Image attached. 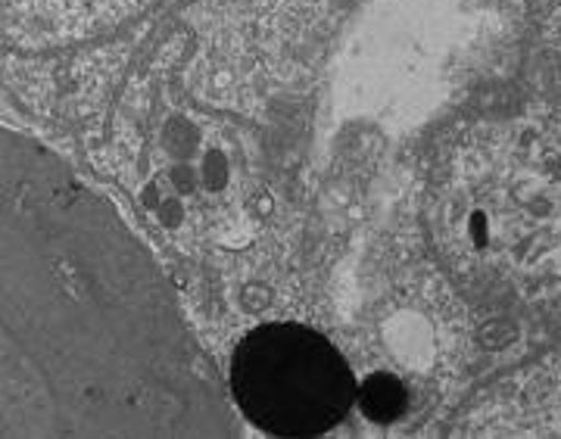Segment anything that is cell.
Listing matches in <instances>:
<instances>
[{"label": "cell", "mask_w": 561, "mask_h": 439, "mask_svg": "<svg viewBox=\"0 0 561 439\" xmlns=\"http://www.w3.org/2000/svg\"><path fill=\"white\" fill-rule=\"evenodd\" d=\"M437 231L465 265L561 275V135L502 125L461 143L437 184Z\"/></svg>", "instance_id": "cell-1"}, {"label": "cell", "mask_w": 561, "mask_h": 439, "mask_svg": "<svg viewBox=\"0 0 561 439\" xmlns=\"http://www.w3.org/2000/svg\"><path fill=\"white\" fill-rule=\"evenodd\" d=\"M231 393L272 437H319L356 402V380L331 339L302 324L250 331L231 359Z\"/></svg>", "instance_id": "cell-2"}, {"label": "cell", "mask_w": 561, "mask_h": 439, "mask_svg": "<svg viewBox=\"0 0 561 439\" xmlns=\"http://www.w3.org/2000/svg\"><path fill=\"white\" fill-rule=\"evenodd\" d=\"M461 434L561 437V353L505 380L490 400L468 415Z\"/></svg>", "instance_id": "cell-3"}, {"label": "cell", "mask_w": 561, "mask_h": 439, "mask_svg": "<svg viewBox=\"0 0 561 439\" xmlns=\"http://www.w3.org/2000/svg\"><path fill=\"white\" fill-rule=\"evenodd\" d=\"M41 10L44 20L60 22V25H110L119 22L131 13H138L140 7L153 3V0H28Z\"/></svg>", "instance_id": "cell-4"}, {"label": "cell", "mask_w": 561, "mask_h": 439, "mask_svg": "<svg viewBox=\"0 0 561 439\" xmlns=\"http://www.w3.org/2000/svg\"><path fill=\"white\" fill-rule=\"evenodd\" d=\"M362 405H365L368 418H378V420L397 418L402 408L400 380H393V378L368 380V386H365V393H362Z\"/></svg>", "instance_id": "cell-5"}]
</instances>
